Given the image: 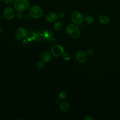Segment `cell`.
Returning a JSON list of instances; mask_svg holds the SVG:
<instances>
[{"instance_id":"obj_1","label":"cell","mask_w":120,"mask_h":120,"mask_svg":"<svg viewBox=\"0 0 120 120\" xmlns=\"http://www.w3.org/2000/svg\"><path fill=\"white\" fill-rule=\"evenodd\" d=\"M66 33L71 38L75 39L81 35V31L78 27L74 23L69 24L66 29Z\"/></svg>"},{"instance_id":"obj_2","label":"cell","mask_w":120,"mask_h":120,"mask_svg":"<svg viewBox=\"0 0 120 120\" xmlns=\"http://www.w3.org/2000/svg\"><path fill=\"white\" fill-rule=\"evenodd\" d=\"M30 6L29 0H15L13 7L17 12H23L27 10Z\"/></svg>"},{"instance_id":"obj_3","label":"cell","mask_w":120,"mask_h":120,"mask_svg":"<svg viewBox=\"0 0 120 120\" xmlns=\"http://www.w3.org/2000/svg\"><path fill=\"white\" fill-rule=\"evenodd\" d=\"M43 14V9L40 6L37 5L32 6L29 10V15L32 19H39L42 17Z\"/></svg>"},{"instance_id":"obj_4","label":"cell","mask_w":120,"mask_h":120,"mask_svg":"<svg viewBox=\"0 0 120 120\" xmlns=\"http://www.w3.org/2000/svg\"><path fill=\"white\" fill-rule=\"evenodd\" d=\"M70 18L73 23L76 25L81 24L84 21V15L79 11L74 10L70 15Z\"/></svg>"},{"instance_id":"obj_5","label":"cell","mask_w":120,"mask_h":120,"mask_svg":"<svg viewBox=\"0 0 120 120\" xmlns=\"http://www.w3.org/2000/svg\"><path fill=\"white\" fill-rule=\"evenodd\" d=\"M3 17L7 20H11L15 16V9L11 7L8 6L5 8L2 12Z\"/></svg>"},{"instance_id":"obj_6","label":"cell","mask_w":120,"mask_h":120,"mask_svg":"<svg viewBox=\"0 0 120 120\" xmlns=\"http://www.w3.org/2000/svg\"><path fill=\"white\" fill-rule=\"evenodd\" d=\"M51 51L52 55L55 57H60L64 53V49L63 47L59 45H53L51 49Z\"/></svg>"},{"instance_id":"obj_7","label":"cell","mask_w":120,"mask_h":120,"mask_svg":"<svg viewBox=\"0 0 120 120\" xmlns=\"http://www.w3.org/2000/svg\"><path fill=\"white\" fill-rule=\"evenodd\" d=\"M75 58L77 61L81 64L84 63L87 60V54L83 50L78 51L75 54Z\"/></svg>"},{"instance_id":"obj_8","label":"cell","mask_w":120,"mask_h":120,"mask_svg":"<svg viewBox=\"0 0 120 120\" xmlns=\"http://www.w3.org/2000/svg\"><path fill=\"white\" fill-rule=\"evenodd\" d=\"M58 17L57 14L53 11L48 12L45 15L46 20L50 23H53L56 22L58 20Z\"/></svg>"},{"instance_id":"obj_9","label":"cell","mask_w":120,"mask_h":120,"mask_svg":"<svg viewBox=\"0 0 120 120\" xmlns=\"http://www.w3.org/2000/svg\"><path fill=\"white\" fill-rule=\"evenodd\" d=\"M98 20L100 23L103 25H107L110 22V17L106 14H102L99 15Z\"/></svg>"},{"instance_id":"obj_10","label":"cell","mask_w":120,"mask_h":120,"mask_svg":"<svg viewBox=\"0 0 120 120\" xmlns=\"http://www.w3.org/2000/svg\"><path fill=\"white\" fill-rule=\"evenodd\" d=\"M59 107L61 111L63 112H66L69 111L70 106L67 102L63 101L60 103Z\"/></svg>"},{"instance_id":"obj_11","label":"cell","mask_w":120,"mask_h":120,"mask_svg":"<svg viewBox=\"0 0 120 120\" xmlns=\"http://www.w3.org/2000/svg\"><path fill=\"white\" fill-rule=\"evenodd\" d=\"M17 36L20 38H23L27 36V32L26 30L22 27H19L16 31Z\"/></svg>"},{"instance_id":"obj_12","label":"cell","mask_w":120,"mask_h":120,"mask_svg":"<svg viewBox=\"0 0 120 120\" xmlns=\"http://www.w3.org/2000/svg\"><path fill=\"white\" fill-rule=\"evenodd\" d=\"M51 53L48 52H43L40 56L41 60L44 62H48L51 59Z\"/></svg>"},{"instance_id":"obj_13","label":"cell","mask_w":120,"mask_h":120,"mask_svg":"<svg viewBox=\"0 0 120 120\" xmlns=\"http://www.w3.org/2000/svg\"><path fill=\"white\" fill-rule=\"evenodd\" d=\"M63 27L62 22L60 21H56L53 24V29L56 31H60Z\"/></svg>"},{"instance_id":"obj_14","label":"cell","mask_w":120,"mask_h":120,"mask_svg":"<svg viewBox=\"0 0 120 120\" xmlns=\"http://www.w3.org/2000/svg\"><path fill=\"white\" fill-rule=\"evenodd\" d=\"M84 21L88 24H91L94 21V17L91 15H88L84 17Z\"/></svg>"},{"instance_id":"obj_15","label":"cell","mask_w":120,"mask_h":120,"mask_svg":"<svg viewBox=\"0 0 120 120\" xmlns=\"http://www.w3.org/2000/svg\"><path fill=\"white\" fill-rule=\"evenodd\" d=\"M67 93L64 91H60L58 95V98H59L60 100H65L67 98Z\"/></svg>"},{"instance_id":"obj_16","label":"cell","mask_w":120,"mask_h":120,"mask_svg":"<svg viewBox=\"0 0 120 120\" xmlns=\"http://www.w3.org/2000/svg\"><path fill=\"white\" fill-rule=\"evenodd\" d=\"M62 58L63 59L66 60V61H68L71 59V56L67 52H65L62 55Z\"/></svg>"},{"instance_id":"obj_17","label":"cell","mask_w":120,"mask_h":120,"mask_svg":"<svg viewBox=\"0 0 120 120\" xmlns=\"http://www.w3.org/2000/svg\"><path fill=\"white\" fill-rule=\"evenodd\" d=\"M45 62H44L43 61H38L36 64V67L38 69H41L44 68L45 66Z\"/></svg>"},{"instance_id":"obj_18","label":"cell","mask_w":120,"mask_h":120,"mask_svg":"<svg viewBox=\"0 0 120 120\" xmlns=\"http://www.w3.org/2000/svg\"><path fill=\"white\" fill-rule=\"evenodd\" d=\"M94 51L92 48H88L86 52L87 55L89 56H91L93 55L94 53Z\"/></svg>"},{"instance_id":"obj_19","label":"cell","mask_w":120,"mask_h":120,"mask_svg":"<svg viewBox=\"0 0 120 120\" xmlns=\"http://www.w3.org/2000/svg\"><path fill=\"white\" fill-rule=\"evenodd\" d=\"M15 0H3V2L4 4L7 5H10L13 4Z\"/></svg>"},{"instance_id":"obj_20","label":"cell","mask_w":120,"mask_h":120,"mask_svg":"<svg viewBox=\"0 0 120 120\" xmlns=\"http://www.w3.org/2000/svg\"><path fill=\"white\" fill-rule=\"evenodd\" d=\"M22 16H23V15H22V12H17L16 13H15V16L18 19H20L22 18Z\"/></svg>"},{"instance_id":"obj_21","label":"cell","mask_w":120,"mask_h":120,"mask_svg":"<svg viewBox=\"0 0 120 120\" xmlns=\"http://www.w3.org/2000/svg\"><path fill=\"white\" fill-rule=\"evenodd\" d=\"M58 15V18L59 19H63V18H64L65 17V13L63 12H60L58 13V14H57Z\"/></svg>"},{"instance_id":"obj_22","label":"cell","mask_w":120,"mask_h":120,"mask_svg":"<svg viewBox=\"0 0 120 120\" xmlns=\"http://www.w3.org/2000/svg\"><path fill=\"white\" fill-rule=\"evenodd\" d=\"M93 118L90 115H87L84 118V120H93Z\"/></svg>"},{"instance_id":"obj_23","label":"cell","mask_w":120,"mask_h":120,"mask_svg":"<svg viewBox=\"0 0 120 120\" xmlns=\"http://www.w3.org/2000/svg\"><path fill=\"white\" fill-rule=\"evenodd\" d=\"M3 32V29L0 26V34H1Z\"/></svg>"},{"instance_id":"obj_24","label":"cell","mask_w":120,"mask_h":120,"mask_svg":"<svg viewBox=\"0 0 120 120\" xmlns=\"http://www.w3.org/2000/svg\"><path fill=\"white\" fill-rule=\"evenodd\" d=\"M1 17H2V15H1V13H0V19L1 18Z\"/></svg>"},{"instance_id":"obj_25","label":"cell","mask_w":120,"mask_h":120,"mask_svg":"<svg viewBox=\"0 0 120 120\" xmlns=\"http://www.w3.org/2000/svg\"><path fill=\"white\" fill-rule=\"evenodd\" d=\"M2 2H3V0H0V3H1Z\"/></svg>"},{"instance_id":"obj_26","label":"cell","mask_w":120,"mask_h":120,"mask_svg":"<svg viewBox=\"0 0 120 120\" xmlns=\"http://www.w3.org/2000/svg\"></svg>"}]
</instances>
